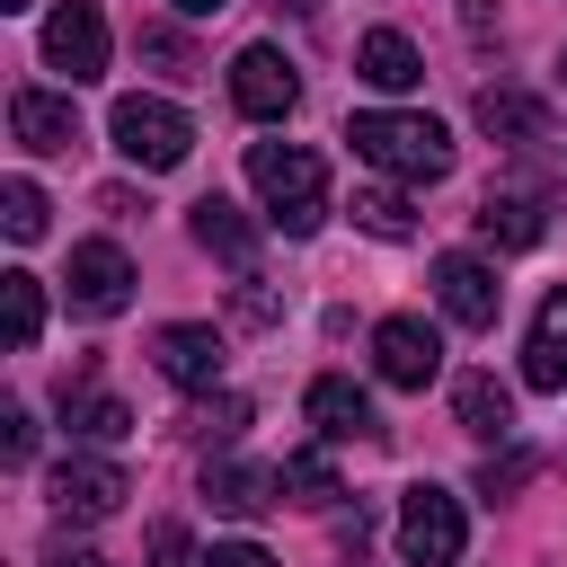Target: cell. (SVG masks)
<instances>
[{
    "instance_id": "9",
    "label": "cell",
    "mask_w": 567,
    "mask_h": 567,
    "mask_svg": "<svg viewBox=\"0 0 567 567\" xmlns=\"http://www.w3.org/2000/svg\"><path fill=\"white\" fill-rule=\"evenodd\" d=\"M151 363H159L177 390H213L230 354H221V328H204V319H168V328L151 337Z\"/></svg>"
},
{
    "instance_id": "32",
    "label": "cell",
    "mask_w": 567,
    "mask_h": 567,
    "mask_svg": "<svg viewBox=\"0 0 567 567\" xmlns=\"http://www.w3.org/2000/svg\"><path fill=\"white\" fill-rule=\"evenodd\" d=\"M177 558H186V532L159 523V532H151V567H177Z\"/></svg>"
},
{
    "instance_id": "7",
    "label": "cell",
    "mask_w": 567,
    "mask_h": 567,
    "mask_svg": "<svg viewBox=\"0 0 567 567\" xmlns=\"http://www.w3.org/2000/svg\"><path fill=\"white\" fill-rule=\"evenodd\" d=\"M44 62L80 89V80H97L106 71V18L89 9V0H62L53 18H44Z\"/></svg>"
},
{
    "instance_id": "20",
    "label": "cell",
    "mask_w": 567,
    "mask_h": 567,
    "mask_svg": "<svg viewBox=\"0 0 567 567\" xmlns=\"http://www.w3.org/2000/svg\"><path fill=\"white\" fill-rule=\"evenodd\" d=\"M62 425L80 434V443H115V434H133V408L124 399H106V390H62Z\"/></svg>"
},
{
    "instance_id": "13",
    "label": "cell",
    "mask_w": 567,
    "mask_h": 567,
    "mask_svg": "<svg viewBox=\"0 0 567 567\" xmlns=\"http://www.w3.org/2000/svg\"><path fill=\"white\" fill-rule=\"evenodd\" d=\"M204 496H213V514L257 523L266 505H284V470H257V461H213V470H204Z\"/></svg>"
},
{
    "instance_id": "5",
    "label": "cell",
    "mask_w": 567,
    "mask_h": 567,
    "mask_svg": "<svg viewBox=\"0 0 567 567\" xmlns=\"http://www.w3.org/2000/svg\"><path fill=\"white\" fill-rule=\"evenodd\" d=\"M44 496H53L62 523H97V514H115V505L133 496V478H124L115 461H97V452H71V461H53Z\"/></svg>"
},
{
    "instance_id": "18",
    "label": "cell",
    "mask_w": 567,
    "mask_h": 567,
    "mask_svg": "<svg viewBox=\"0 0 567 567\" xmlns=\"http://www.w3.org/2000/svg\"><path fill=\"white\" fill-rule=\"evenodd\" d=\"M452 416H461L478 443H505V434H514V390H505L496 372H461V381H452Z\"/></svg>"
},
{
    "instance_id": "29",
    "label": "cell",
    "mask_w": 567,
    "mask_h": 567,
    "mask_svg": "<svg viewBox=\"0 0 567 567\" xmlns=\"http://www.w3.org/2000/svg\"><path fill=\"white\" fill-rule=\"evenodd\" d=\"M230 310H239V328H275V292H266L257 275H239V292H230Z\"/></svg>"
},
{
    "instance_id": "22",
    "label": "cell",
    "mask_w": 567,
    "mask_h": 567,
    "mask_svg": "<svg viewBox=\"0 0 567 567\" xmlns=\"http://www.w3.org/2000/svg\"><path fill=\"white\" fill-rule=\"evenodd\" d=\"M0 319H9V346L27 354V346H35V328H44V284H35L27 266H9V275H0Z\"/></svg>"
},
{
    "instance_id": "2",
    "label": "cell",
    "mask_w": 567,
    "mask_h": 567,
    "mask_svg": "<svg viewBox=\"0 0 567 567\" xmlns=\"http://www.w3.org/2000/svg\"><path fill=\"white\" fill-rule=\"evenodd\" d=\"M346 142H354L372 168L408 177V186H425V177L452 168V133H443L434 115H408V106H363V115L346 124Z\"/></svg>"
},
{
    "instance_id": "17",
    "label": "cell",
    "mask_w": 567,
    "mask_h": 567,
    "mask_svg": "<svg viewBox=\"0 0 567 567\" xmlns=\"http://www.w3.org/2000/svg\"><path fill=\"white\" fill-rule=\"evenodd\" d=\"M9 124H18L27 151H71V142H80V115H71V97H53V89H18V97H9Z\"/></svg>"
},
{
    "instance_id": "19",
    "label": "cell",
    "mask_w": 567,
    "mask_h": 567,
    "mask_svg": "<svg viewBox=\"0 0 567 567\" xmlns=\"http://www.w3.org/2000/svg\"><path fill=\"white\" fill-rule=\"evenodd\" d=\"M354 71H363L372 89H390V97H399V89H416V80H425V53H416L399 27H372V35L354 44Z\"/></svg>"
},
{
    "instance_id": "1",
    "label": "cell",
    "mask_w": 567,
    "mask_h": 567,
    "mask_svg": "<svg viewBox=\"0 0 567 567\" xmlns=\"http://www.w3.org/2000/svg\"><path fill=\"white\" fill-rule=\"evenodd\" d=\"M248 186H257L266 221L292 239H310L328 221V159L310 142H248Z\"/></svg>"
},
{
    "instance_id": "30",
    "label": "cell",
    "mask_w": 567,
    "mask_h": 567,
    "mask_svg": "<svg viewBox=\"0 0 567 567\" xmlns=\"http://www.w3.org/2000/svg\"><path fill=\"white\" fill-rule=\"evenodd\" d=\"M523 478H532V452H505V461L478 470V496H505V487H523Z\"/></svg>"
},
{
    "instance_id": "11",
    "label": "cell",
    "mask_w": 567,
    "mask_h": 567,
    "mask_svg": "<svg viewBox=\"0 0 567 567\" xmlns=\"http://www.w3.org/2000/svg\"><path fill=\"white\" fill-rule=\"evenodd\" d=\"M434 301H443V319L452 328H496V310H505V292H496V275L478 266V257H434Z\"/></svg>"
},
{
    "instance_id": "8",
    "label": "cell",
    "mask_w": 567,
    "mask_h": 567,
    "mask_svg": "<svg viewBox=\"0 0 567 567\" xmlns=\"http://www.w3.org/2000/svg\"><path fill=\"white\" fill-rule=\"evenodd\" d=\"M230 97H239V115L275 124V115H292V106H301V80H292V62H284L275 44H248V53L230 62Z\"/></svg>"
},
{
    "instance_id": "34",
    "label": "cell",
    "mask_w": 567,
    "mask_h": 567,
    "mask_svg": "<svg viewBox=\"0 0 567 567\" xmlns=\"http://www.w3.org/2000/svg\"><path fill=\"white\" fill-rule=\"evenodd\" d=\"M53 567H115V558H97V549H71V540H53Z\"/></svg>"
},
{
    "instance_id": "36",
    "label": "cell",
    "mask_w": 567,
    "mask_h": 567,
    "mask_svg": "<svg viewBox=\"0 0 567 567\" xmlns=\"http://www.w3.org/2000/svg\"><path fill=\"white\" fill-rule=\"evenodd\" d=\"M558 89H567V53H558Z\"/></svg>"
},
{
    "instance_id": "33",
    "label": "cell",
    "mask_w": 567,
    "mask_h": 567,
    "mask_svg": "<svg viewBox=\"0 0 567 567\" xmlns=\"http://www.w3.org/2000/svg\"><path fill=\"white\" fill-rule=\"evenodd\" d=\"M461 27H470V35H487V27H496V0H461Z\"/></svg>"
},
{
    "instance_id": "23",
    "label": "cell",
    "mask_w": 567,
    "mask_h": 567,
    "mask_svg": "<svg viewBox=\"0 0 567 567\" xmlns=\"http://www.w3.org/2000/svg\"><path fill=\"white\" fill-rule=\"evenodd\" d=\"M239 425H248V399L239 390H195V408H186V434L195 443H230Z\"/></svg>"
},
{
    "instance_id": "25",
    "label": "cell",
    "mask_w": 567,
    "mask_h": 567,
    "mask_svg": "<svg viewBox=\"0 0 567 567\" xmlns=\"http://www.w3.org/2000/svg\"><path fill=\"white\" fill-rule=\"evenodd\" d=\"M284 496H301V505H337L346 487H337L328 452H292V461H284Z\"/></svg>"
},
{
    "instance_id": "26",
    "label": "cell",
    "mask_w": 567,
    "mask_h": 567,
    "mask_svg": "<svg viewBox=\"0 0 567 567\" xmlns=\"http://www.w3.org/2000/svg\"><path fill=\"white\" fill-rule=\"evenodd\" d=\"M0 230H9L18 248H27V239H44V195H35L27 177H9V186H0Z\"/></svg>"
},
{
    "instance_id": "35",
    "label": "cell",
    "mask_w": 567,
    "mask_h": 567,
    "mask_svg": "<svg viewBox=\"0 0 567 567\" xmlns=\"http://www.w3.org/2000/svg\"><path fill=\"white\" fill-rule=\"evenodd\" d=\"M177 9H186V18H213V9H230V0H177Z\"/></svg>"
},
{
    "instance_id": "21",
    "label": "cell",
    "mask_w": 567,
    "mask_h": 567,
    "mask_svg": "<svg viewBox=\"0 0 567 567\" xmlns=\"http://www.w3.org/2000/svg\"><path fill=\"white\" fill-rule=\"evenodd\" d=\"M478 230H487L496 248H540V204H532V195H487V204H478Z\"/></svg>"
},
{
    "instance_id": "10",
    "label": "cell",
    "mask_w": 567,
    "mask_h": 567,
    "mask_svg": "<svg viewBox=\"0 0 567 567\" xmlns=\"http://www.w3.org/2000/svg\"><path fill=\"white\" fill-rule=\"evenodd\" d=\"M372 363H381L390 390H425V381L443 372V337H434L425 319H381V328H372Z\"/></svg>"
},
{
    "instance_id": "28",
    "label": "cell",
    "mask_w": 567,
    "mask_h": 567,
    "mask_svg": "<svg viewBox=\"0 0 567 567\" xmlns=\"http://www.w3.org/2000/svg\"><path fill=\"white\" fill-rule=\"evenodd\" d=\"M0 461H9V470H27V461H35V416H27V408H9V416H0Z\"/></svg>"
},
{
    "instance_id": "15",
    "label": "cell",
    "mask_w": 567,
    "mask_h": 567,
    "mask_svg": "<svg viewBox=\"0 0 567 567\" xmlns=\"http://www.w3.org/2000/svg\"><path fill=\"white\" fill-rule=\"evenodd\" d=\"M478 133L487 142H514V151H532V142H549V106L540 97H523V89H478Z\"/></svg>"
},
{
    "instance_id": "31",
    "label": "cell",
    "mask_w": 567,
    "mask_h": 567,
    "mask_svg": "<svg viewBox=\"0 0 567 567\" xmlns=\"http://www.w3.org/2000/svg\"><path fill=\"white\" fill-rule=\"evenodd\" d=\"M195 567H275V558H266L257 540H213V549H204Z\"/></svg>"
},
{
    "instance_id": "27",
    "label": "cell",
    "mask_w": 567,
    "mask_h": 567,
    "mask_svg": "<svg viewBox=\"0 0 567 567\" xmlns=\"http://www.w3.org/2000/svg\"><path fill=\"white\" fill-rule=\"evenodd\" d=\"M133 44H142V62H159V71H195V53H186V35H177V27H142Z\"/></svg>"
},
{
    "instance_id": "3",
    "label": "cell",
    "mask_w": 567,
    "mask_h": 567,
    "mask_svg": "<svg viewBox=\"0 0 567 567\" xmlns=\"http://www.w3.org/2000/svg\"><path fill=\"white\" fill-rule=\"evenodd\" d=\"M106 133H115V151H124L133 168H177V159L195 151V124H186V106H168V97H115Z\"/></svg>"
},
{
    "instance_id": "6",
    "label": "cell",
    "mask_w": 567,
    "mask_h": 567,
    "mask_svg": "<svg viewBox=\"0 0 567 567\" xmlns=\"http://www.w3.org/2000/svg\"><path fill=\"white\" fill-rule=\"evenodd\" d=\"M62 284H71V310H89V319H115V310L133 301V257H124L115 239H80Z\"/></svg>"
},
{
    "instance_id": "12",
    "label": "cell",
    "mask_w": 567,
    "mask_h": 567,
    "mask_svg": "<svg viewBox=\"0 0 567 567\" xmlns=\"http://www.w3.org/2000/svg\"><path fill=\"white\" fill-rule=\"evenodd\" d=\"M301 408H310V425H319V443H372V434H381V416H372V399H363V390H354L346 372H319Z\"/></svg>"
},
{
    "instance_id": "16",
    "label": "cell",
    "mask_w": 567,
    "mask_h": 567,
    "mask_svg": "<svg viewBox=\"0 0 567 567\" xmlns=\"http://www.w3.org/2000/svg\"><path fill=\"white\" fill-rule=\"evenodd\" d=\"M195 248H213L221 266L257 275V221H248L230 195H204V204H195Z\"/></svg>"
},
{
    "instance_id": "24",
    "label": "cell",
    "mask_w": 567,
    "mask_h": 567,
    "mask_svg": "<svg viewBox=\"0 0 567 567\" xmlns=\"http://www.w3.org/2000/svg\"><path fill=\"white\" fill-rule=\"evenodd\" d=\"M354 230H372V239H408L416 213H408L399 186H363V195H354Z\"/></svg>"
},
{
    "instance_id": "37",
    "label": "cell",
    "mask_w": 567,
    "mask_h": 567,
    "mask_svg": "<svg viewBox=\"0 0 567 567\" xmlns=\"http://www.w3.org/2000/svg\"><path fill=\"white\" fill-rule=\"evenodd\" d=\"M0 9H27V0H0Z\"/></svg>"
},
{
    "instance_id": "4",
    "label": "cell",
    "mask_w": 567,
    "mask_h": 567,
    "mask_svg": "<svg viewBox=\"0 0 567 567\" xmlns=\"http://www.w3.org/2000/svg\"><path fill=\"white\" fill-rule=\"evenodd\" d=\"M461 540H470L461 496H452V487H434V478H416V487L399 496V558H408V567H452V558H461Z\"/></svg>"
},
{
    "instance_id": "14",
    "label": "cell",
    "mask_w": 567,
    "mask_h": 567,
    "mask_svg": "<svg viewBox=\"0 0 567 567\" xmlns=\"http://www.w3.org/2000/svg\"><path fill=\"white\" fill-rule=\"evenodd\" d=\"M523 381H532V390H567V284L532 310V337H523Z\"/></svg>"
}]
</instances>
